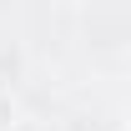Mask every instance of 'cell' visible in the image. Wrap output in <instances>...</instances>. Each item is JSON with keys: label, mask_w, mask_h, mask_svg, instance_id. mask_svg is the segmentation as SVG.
Listing matches in <instances>:
<instances>
[{"label": "cell", "mask_w": 131, "mask_h": 131, "mask_svg": "<svg viewBox=\"0 0 131 131\" xmlns=\"http://www.w3.org/2000/svg\"><path fill=\"white\" fill-rule=\"evenodd\" d=\"M126 131H131V121H126Z\"/></svg>", "instance_id": "7a4b0ae2"}, {"label": "cell", "mask_w": 131, "mask_h": 131, "mask_svg": "<svg viewBox=\"0 0 131 131\" xmlns=\"http://www.w3.org/2000/svg\"><path fill=\"white\" fill-rule=\"evenodd\" d=\"M20 126V101L10 86H0V131H15Z\"/></svg>", "instance_id": "6da1fadb"}]
</instances>
